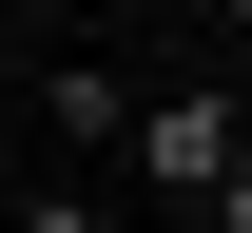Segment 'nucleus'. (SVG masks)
Instances as JSON below:
<instances>
[{"instance_id":"obj_2","label":"nucleus","mask_w":252,"mask_h":233,"mask_svg":"<svg viewBox=\"0 0 252 233\" xmlns=\"http://www.w3.org/2000/svg\"><path fill=\"white\" fill-rule=\"evenodd\" d=\"M20 233H97V195H39V214H20Z\"/></svg>"},{"instance_id":"obj_1","label":"nucleus","mask_w":252,"mask_h":233,"mask_svg":"<svg viewBox=\"0 0 252 233\" xmlns=\"http://www.w3.org/2000/svg\"><path fill=\"white\" fill-rule=\"evenodd\" d=\"M117 136H136V156L175 175L194 214H233V98H156V117H117Z\"/></svg>"}]
</instances>
